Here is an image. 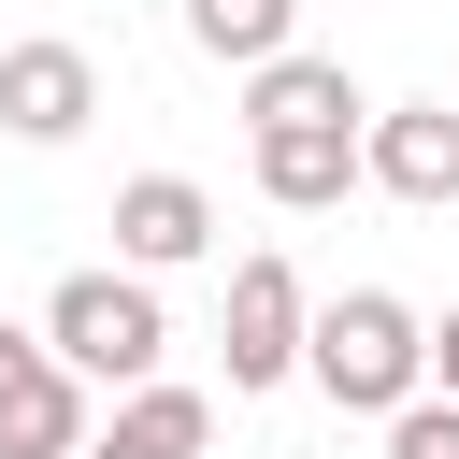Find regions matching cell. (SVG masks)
I'll use <instances>...</instances> for the list:
<instances>
[{
    "instance_id": "obj_10",
    "label": "cell",
    "mask_w": 459,
    "mask_h": 459,
    "mask_svg": "<svg viewBox=\"0 0 459 459\" xmlns=\"http://www.w3.org/2000/svg\"><path fill=\"white\" fill-rule=\"evenodd\" d=\"M258 143V201L273 215H330L359 186V129H244Z\"/></svg>"
},
{
    "instance_id": "obj_11",
    "label": "cell",
    "mask_w": 459,
    "mask_h": 459,
    "mask_svg": "<svg viewBox=\"0 0 459 459\" xmlns=\"http://www.w3.org/2000/svg\"><path fill=\"white\" fill-rule=\"evenodd\" d=\"M186 43H201V57H230V72H258V57H287V43H301V0H186Z\"/></svg>"
},
{
    "instance_id": "obj_4",
    "label": "cell",
    "mask_w": 459,
    "mask_h": 459,
    "mask_svg": "<svg viewBox=\"0 0 459 459\" xmlns=\"http://www.w3.org/2000/svg\"><path fill=\"white\" fill-rule=\"evenodd\" d=\"M86 373L43 330H0V459H86Z\"/></svg>"
},
{
    "instance_id": "obj_3",
    "label": "cell",
    "mask_w": 459,
    "mask_h": 459,
    "mask_svg": "<svg viewBox=\"0 0 459 459\" xmlns=\"http://www.w3.org/2000/svg\"><path fill=\"white\" fill-rule=\"evenodd\" d=\"M301 330H316L301 273H287L273 244H258V258H230V316H215V344H230V402L287 387V373H301Z\"/></svg>"
},
{
    "instance_id": "obj_1",
    "label": "cell",
    "mask_w": 459,
    "mask_h": 459,
    "mask_svg": "<svg viewBox=\"0 0 459 459\" xmlns=\"http://www.w3.org/2000/svg\"><path fill=\"white\" fill-rule=\"evenodd\" d=\"M301 373H316L344 416H402V402L430 387V316H416V301H387V287H344V301H316Z\"/></svg>"
},
{
    "instance_id": "obj_13",
    "label": "cell",
    "mask_w": 459,
    "mask_h": 459,
    "mask_svg": "<svg viewBox=\"0 0 459 459\" xmlns=\"http://www.w3.org/2000/svg\"><path fill=\"white\" fill-rule=\"evenodd\" d=\"M430 402H459V301L430 316Z\"/></svg>"
},
{
    "instance_id": "obj_7",
    "label": "cell",
    "mask_w": 459,
    "mask_h": 459,
    "mask_svg": "<svg viewBox=\"0 0 459 459\" xmlns=\"http://www.w3.org/2000/svg\"><path fill=\"white\" fill-rule=\"evenodd\" d=\"M115 258H129V273L215 258V186H201V172H129V186H115Z\"/></svg>"
},
{
    "instance_id": "obj_8",
    "label": "cell",
    "mask_w": 459,
    "mask_h": 459,
    "mask_svg": "<svg viewBox=\"0 0 459 459\" xmlns=\"http://www.w3.org/2000/svg\"><path fill=\"white\" fill-rule=\"evenodd\" d=\"M373 100H359V72L344 57H316V43H287V57H258L244 72V129H359Z\"/></svg>"
},
{
    "instance_id": "obj_9",
    "label": "cell",
    "mask_w": 459,
    "mask_h": 459,
    "mask_svg": "<svg viewBox=\"0 0 459 459\" xmlns=\"http://www.w3.org/2000/svg\"><path fill=\"white\" fill-rule=\"evenodd\" d=\"M201 445H215V402H201V387H172V373L115 387V416L86 430V459H201Z\"/></svg>"
},
{
    "instance_id": "obj_6",
    "label": "cell",
    "mask_w": 459,
    "mask_h": 459,
    "mask_svg": "<svg viewBox=\"0 0 459 459\" xmlns=\"http://www.w3.org/2000/svg\"><path fill=\"white\" fill-rule=\"evenodd\" d=\"M86 115H100V57L86 43H0V129L14 143H86Z\"/></svg>"
},
{
    "instance_id": "obj_5",
    "label": "cell",
    "mask_w": 459,
    "mask_h": 459,
    "mask_svg": "<svg viewBox=\"0 0 459 459\" xmlns=\"http://www.w3.org/2000/svg\"><path fill=\"white\" fill-rule=\"evenodd\" d=\"M359 186L445 215V201H459V100H387V115H359Z\"/></svg>"
},
{
    "instance_id": "obj_12",
    "label": "cell",
    "mask_w": 459,
    "mask_h": 459,
    "mask_svg": "<svg viewBox=\"0 0 459 459\" xmlns=\"http://www.w3.org/2000/svg\"><path fill=\"white\" fill-rule=\"evenodd\" d=\"M387 459H459V402H430V387H416V402L387 416Z\"/></svg>"
},
{
    "instance_id": "obj_2",
    "label": "cell",
    "mask_w": 459,
    "mask_h": 459,
    "mask_svg": "<svg viewBox=\"0 0 459 459\" xmlns=\"http://www.w3.org/2000/svg\"><path fill=\"white\" fill-rule=\"evenodd\" d=\"M43 344L86 373V387H143L158 359H172V316H158V273H57V301H43Z\"/></svg>"
}]
</instances>
